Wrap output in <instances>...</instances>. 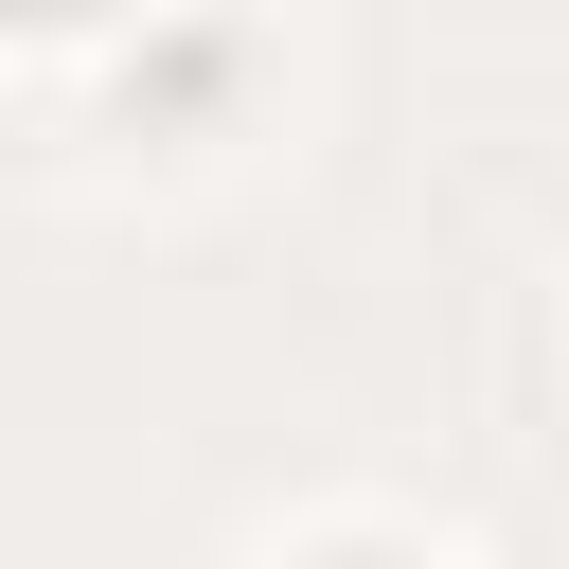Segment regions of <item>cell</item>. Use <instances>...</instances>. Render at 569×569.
I'll list each match as a JSON object with an SVG mask.
<instances>
[{"instance_id": "obj_1", "label": "cell", "mask_w": 569, "mask_h": 569, "mask_svg": "<svg viewBox=\"0 0 569 569\" xmlns=\"http://www.w3.org/2000/svg\"><path fill=\"white\" fill-rule=\"evenodd\" d=\"M0 18H89V0H0Z\"/></svg>"}, {"instance_id": "obj_2", "label": "cell", "mask_w": 569, "mask_h": 569, "mask_svg": "<svg viewBox=\"0 0 569 569\" xmlns=\"http://www.w3.org/2000/svg\"><path fill=\"white\" fill-rule=\"evenodd\" d=\"M338 569H373V551H338Z\"/></svg>"}]
</instances>
